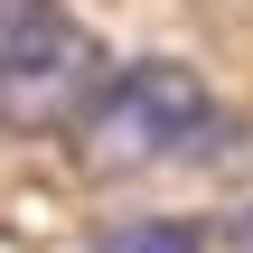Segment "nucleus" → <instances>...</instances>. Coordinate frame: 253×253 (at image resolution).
I'll list each match as a JSON object with an SVG mask.
<instances>
[{
    "label": "nucleus",
    "mask_w": 253,
    "mask_h": 253,
    "mask_svg": "<svg viewBox=\"0 0 253 253\" xmlns=\"http://www.w3.org/2000/svg\"><path fill=\"white\" fill-rule=\"evenodd\" d=\"M103 47L66 0H0V131H75Z\"/></svg>",
    "instance_id": "obj_2"
},
{
    "label": "nucleus",
    "mask_w": 253,
    "mask_h": 253,
    "mask_svg": "<svg viewBox=\"0 0 253 253\" xmlns=\"http://www.w3.org/2000/svg\"><path fill=\"white\" fill-rule=\"evenodd\" d=\"M216 141H225V113H216L207 75L178 66V56L103 66V84L75 113V160L94 178H141V169H169V160H207Z\"/></svg>",
    "instance_id": "obj_1"
},
{
    "label": "nucleus",
    "mask_w": 253,
    "mask_h": 253,
    "mask_svg": "<svg viewBox=\"0 0 253 253\" xmlns=\"http://www.w3.org/2000/svg\"><path fill=\"white\" fill-rule=\"evenodd\" d=\"M225 253H253V207L235 216V225H225Z\"/></svg>",
    "instance_id": "obj_4"
},
{
    "label": "nucleus",
    "mask_w": 253,
    "mask_h": 253,
    "mask_svg": "<svg viewBox=\"0 0 253 253\" xmlns=\"http://www.w3.org/2000/svg\"><path fill=\"white\" fill-rule=\"evenodd\" d=\"M103 253H207V235L188 216H141V225H113Z\"/></svg>",
    "instance_id": "obj_3"
}]
</instances>
